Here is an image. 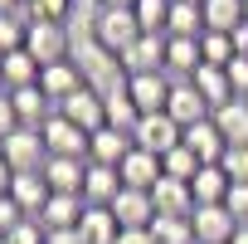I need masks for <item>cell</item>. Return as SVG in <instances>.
I'll return each mask as SVG.
<instances>
[{
    "label": "cell",
    "mask_w": 248,
    "mask_h": 244,
    "mask_svg": "<svg viewBox=\"0 0 248 244\" xmlns=\"http://www.w3.org/2000/svg\"><path fill=\"white\" fill-rule=\"evenodd\" d=\"M185 147L200 157V166H219V161H224V152H229L224 132L214 127V117H204V122H195V127H185Z\"/></svg>",
    "instance_id": "obj_14"
},
{
    "label": "cell",
    "mask_w": 248,
    "mask_h": 244,
    "mask_svg": "<svg viewBox=\"0 0 248 244\" xmlns=\"http://www.w3.org/2000/svg\"><path fill=\"white\" fill-rule=\"evenodd\" d=\"M83 176H88L83 157H49V166H44V181L54 195H83Z\"/></svg>",
    "instance_id": "obj_15"
},
{
    "label": "cell",
    "mask_w": 248,
    "mask_h": 244,
    "mask_svg": "<svg viewBox=\"0 0 248 244\" xmlns=\"http://www.w3.org/2000/svg\"><path fill=\"white\" fill-rule=\"evenodd\" d=\"M107 98V127H117V132H137V122H141V112H137V103H132V93H127V83L122 88H112V93H102Z\"/></svg>",
    "instance_id": "obj_28"
},
{
    "label": "cell",
    "mask_w": 248,
    "mask_h": 244,
    "mask_svg": "<svg viewBox=\"0 0 248 244\" xmlns=\"http://www.w3.org/2000/svg\"><path fill=\"white\" fill-rule=\"evenodd\" d=\"M132 142H137L141 152H151V157H170V152L185 142V127H180L170 112H146V117L137 122Z\"/></svg>",
    "instance_id": "obj_1"
},
{
    "label": "cell",
    "mask_w": 248,
    "mask_h": 244,
    "mask_svg": "<svg viewBox=\"0 0 248 244\" xmlns=\"http://www.w3.org/2000/svg\"><path fill=\"white\" fill-rule=\"evenodd\" d=\"M10 103H15V117H20V127H34V132L44 127V122H49L54 112H59V107L44 98V88H39V83H34V88H15V93H10Z\"/></svg>",
    "instance_id": "obj_19"
},
{
    "label": "cell",
    "mask_w": 248,
    "mask_h": 244,
    "mask_svg": "<svg viewBox=\"0 0 248 244\" xmlns=\"http://www.w3.org/2000/svg\"><path fill=\"white\" fill-rule=\"evenodd\" d=\"M10 132H20V117H15V103H10V93H0V142H5Z\"/></svg>",
    "instance_id": "obj_40"
},
{
    "label": "cell",
    "mask_w": 248,
    "mask_h": 244,
    "mask_svg": "<svg viewBox=\"0 0 248 244\" xmlns=\"http://www.w3.org/2000/svg\"><path fill=\"white\" fill-rule=\"evenodd\" d=\"M190 191H195V205H224L229 191H233V181H229L224 166H200L195 181H190Z\"/></svg>",
    "instance_id": "obj_23"
},
{
    "label": "cell",
    "mask_w": 248,
    "mask_h": 244,
    "mask_svg": "<svg viewBox=\"0 0 248 244\" xmlns=\"http://www.w3.org/2000/svg\"><path fill=\"white\" fill-rule=\"evenodd\" d=\"M44 73V64L30 54V49H10V54H0V88L15 93V88H34Z\"/></svg>",
    "instance_id": "obj_11"
},
{
    "label": "cell",
    "mask_w": 248,
    "mask_h": 244,
    "mask_svg": "<svg viewBox=\"0 0 248 244\" xmlns=\"http://www.w3.org/2000/svg\"><path fill=\"white\" fill-rule=\"evenodd\" d=\"M78 229H83L88 244H117V234H122V225H117V215L107 205H88V215H83Z\"/></svg>",
    "instance_id": "obj_29"
},
{
    "label": "cell",
    "mask_w": 248,
    "mask_h": 244,
    "mask_svg": "<svg viewBox=\"0 0 248 244\" xmlns=\"http://www.w3.org/2000/svg\"><path fill=\"white\" fill-rule=\"evenodd\" d=\"M10 186H15V171H10L5 157H0V195H10Z\"/></svg>",
    "instance_id": "obj_45"
},
{
    "label": "cell",
    "mask_w": 248,
    "mask_h": 244,
    "mask_svg": "<svg viewBox=\"0 0 248 244\" xmlns=\"http://www.w3.org/2000/svg\"><path fill=\"white\" fill-rule=\"evenodd\" d=\"M137 39H141L137 10H107V5H102V20H97V44H102V49H112V54L122 59Z\"/></svg>",
    "instance_id": "obj_5"
},
{
    "label": "cell",
    "mask_w": 248,
    "mask_h": 244,
    "mask_svg": "<svg viewBox=\"0 0 248 244\" xmlns=\"http://www.w3.org/2000/svg\"><path fill=\"white\" fill-rule=\"evenodd\" d=\"M229 83H233L238 98H248V54H238V59L229 64Z\"/></svg>",
    "instance_id": "obj_41"
},
{
    "label": "cell",
    "mask_w": 248,
    "mask_h": 244,
    "mask_svg": "<svg viewBox=\"0 0 248 244\" xmlns=\"http://www.w3.org/2000/svg\"><path fill=\"white\" fill-rule=\"evenodd\" d=\"M0 93H5V88H0Z\"/></svg>",
    "instance_id": "obj_52"
},
{
    "label": "cell",
    "mask_w": 248,
    "mask_h": 244,
    "mask_svg": "<svg viewBox=\"0 0 248 244\" xmlns=\"http://www.w3.org/2000/svg\"><path fill=\"white\" fill-rule=\"evenodd\" d=\"M214 127L224 132L229 147H248V98H233V103L214 107Z\"/></svg>",
    "instance_id": "obj_25"
},
{
    "label": "cell",
    "mask_w": 248,
    "mask_h": 244,
    "mask_svg": "<svg viewBox=\"0 0 248 244\" xmlns=\"http://www.w3.org/2000/svg\"><path fill=\"white\" fill-rule=\"evenodd\" d=\"M10 195H15V205L30 215V220H39L44 215V205H49V181H44V171H25V176H15V186H10Z\"/></svg>",
    "instance_id": "obj_21"
},
{
    "label": "cell",
    "mask_w": 248,
    "mask_h": 244,
    "mask_svg": "<svg viewBox=\"0 0 248 244\" xmlns=\"http://www.w3.org/2000/svg\"><path fill=\"white\" fill-rule=\"evenodd\" d=\"M170 78L166 73H141V78H127V93H132V103H137V112L146 117V112H166V103H170Z\"/></svg>",
    "instance_id": "obj_13"
},
{
    "label": "cell",
    "mask_w": 248,
    "mask_h": 244,
    "mask_svg": "<svg viewBox=\"0 0 248 244\" xmlns=\"http://www.w3.org/2000/svg\"><path fill=\"white\" fill-rule=\"evenodd\" d=\"M15 10H25V0H0V15H15Z\"/></svg>",
    "instance_id": "obj_46"
},
{
    "label": "cell",
    "mask_w": 248,
    "mask_h": 244,
    "mask_svg": "<svg viewBox=\"0 0 248 244\" xmlns=\"http://www.w3.org/2000/svg\"><path fill=\"white\" fill-rule=\"evenodd\" d=\"M200 5H204V0H200Z\"/></svg>",
    "instance_id": "obj_51"
},
{
    "label": "cell",
    "mask_w": 248,
    "mask_h": 244,
    "mask_svg": "<svg viewBox=\"0 0 248 244\" xmlns=\"http://www.w3.org/2000/svg\"><path fill=\"white\" fill-rule=\"evenodd\" d=\"M0 244H5V234H0Z\"/></svg>",
    "instance_id": "obj_50"
},
{
    "label": "cell",
    "mask_w": 248,
    "mask_h": 244,
    "mask_svg": "<svg viewBox=\"0 0 248 244\" xmlns=\"http://www.w3.org/2000/svg\"><path fill=\"white\" fill-rule=\"evenodd\" d=\"M233 244H248V225H243V229H238V234H233Z\"/></svg>",
    "instance_id": "obj_48"
},
{
    "label": "cell",
    "mask_w": 248,
    "mask_h": 244,
    "mask_svg": "<svg viewBox=\"0 0 248 244\" xmlns=\"http://www.w3.org/2000/svg\"><path fill=\"white\" fill-rule=\"evenodd\" d=\"M132 147H137V142H132L127 132H117V127H97V132L88 137V161H97V166H122Z\"/></svg>",
    "instance_id": "obj_16"
},
{
    "label": "cell",
    "mask_w": 248,
    "mask_h": 244,
    "mask_svg": "<svg viewBox=\"0 0 248 244\" xmlns=\"http://www.w3.org/2000/svg\"><path fill=\"white\" fill-rule=\"evenodd\" d=\"M39 88H44V98L54 103V107H63L78 88H88L83 83V73H78V64L73 59H63V64H49L44 73H39Z\"/></svg>",
    "instance_id": "obj_12"
},
{
    "label": "cell",
    "mask_w": 248,
    "mask_h": 244,
    "mask_svg": "<svg viewBox=\"0 0 248 244\" xmlns=\"http://www.w3.org/2000/svg\"><path fill=\"white\" fill-rule=\"evenodd\" d=\"M170 5L175 0H137V25H141V35H166V25H170Z\"/></svg>",
    "instance_id": "obj_32"
},
{
    "label": "cell",
    "mask_w": 248,
    "mask_h": 244,
    "mask_svg": "<svg viewBox=\"0 0 248 244\" xmlns=\"http://www.w3.org/2000/svg\"><path fill=\"white\" fill-rule=\"evenodd\" d=\"M117 191H122V171H117V166H97V161H88L83 200H88V205H112V200H117Z\"/></svg>",
    "instance_id": "obj_22"
},
{
    "label": "cell",
    "mask_w": 248,
    "mask_h": 244,
    "mask_svg": "<svg viewBox=\"0 0 248 244\" xmlns=\"http://www.w3.org/2000/svg\"><path fill=\"white\" fill-rule=\"evenodd\" d=\"M219 166L229 171V181H233V186H248V147H229Z\"/></svg>",
    "instance_id": "obj_37"
},
{
    "label": "cell",
    "mask_w": 248,
    "mask_h": 244,
    "mask_svg": "<svg viewBox=\"0 0 248 244\" xmlns=\"http://www.w3.org/2000/svg\"><path fill=\"white\" fill-rule=\"evenodd\" d=\"M200 54H204V64H209V69H229V64L238 59L233 35H219V30H204V35H200Z\"/></svg>",
    "instance_id": "obj_31"
},
{
    "label": "cell",
    "mask_w": 248,
    "mask_h": 244,
    "mask_svg": "<svg viewBox=\"0 0 248 244\" xmlns=\"http://www.w3.org/2000/svg\"><path fill=\"white\" fill-rule=\"evenodd\" d=\"M122 69H127V78L166 73V35H141L127 54H122Z\"/></svg>",
    "instance_id": "obj_10"
},
{
    "label": "cell",
    "mask_w": 248,
    "mask_h": 244,
    "mask_svg": "<svg viewBox=\"0 0 248 244\" xmlns=\"http://www.w3.org/2000/svg\"><path fill=\"white\" fill-rule=\"evenodd\" d=\"M190 229H195V244H233V234L243 225L229 215V205H195Z\"/></svg>",
    "instance_id": "obj_4"
},
{
    "label": "cell",
    "mask_w": 248,
    "mask_h": 244,
    "mask_svg": "<svg viewBox=\"0 0 248 244\" xmlns=\"http://www.w3.org/2000/svg\"><path fill=\"white\" fill-rule=\"evenodd\" d=\"M0 157L10 161V171H15V176H25V171H44V166H49L44 132H34V127H20V132H10L5 142H0Z\"/></svg>",
    "instance_id": "obj_2"
},
{
    "label": "cell",
    "mask_w": 248,
    "mask_h": 244,
    "mask_svg": "<svg viewBox=\"0 0 248 244\" xmlns=\"http://www.w3.org/2000/svg\"><path fill=\"white\" fill-rule=\"evenodd\" d=\"M5 244H49V229H44L39 220H25V225H15V229L5 234Z\"/></svg>",
    "instance_id": "obj_38"
},
{
    "label": "cell",
    "mask_w": 248,
    "mask_h": 244,
    "mask_svg": "<svg viewBox=\"0 0 248 244\" xmlns=\"http://www.w3.org/2000/svg\"><path fill=\"white\" fill-rule=\"evenodd\" d=\"M83 215H88V200L83 195H49L39 225L44 229H73V225H83Z\"/></svg>",
    "instance_id": "obj_24"
},
{
    "label": "cell",
    "mask_w": 248,
    "mask_h": 244,
    "mask_svg": "<svg viewBox=\"0 0 248 244\" xmlns=\"http://www.w3.org/2000/svg\"><path fill=\"white\" fill-rule=\"evenodd\" d=\"M117 244H156V234H151V229H122Z\"/></svg>",
    "instance_id": "obj_44"
},
{
    "label": "cell",
    "mask_w": 248,
    "mask_h": 244,
    "mask_svg": "<svg viewBox=\"0 0 248 244\" xmlns=\"http://www.w3.org/2000/svg\"><path fill=\"white\" fill-rule=\"evenodd\" d=\"M117 171H122V186H132V191H151V186L166 176L161 157H151V152H141V147H132V152H127V161H122Z\"/></svg>",
    "instance_id": "obj_17"
},
{
    "label": "cell",
    "mask_w": 248,
    "mask_h": 244,
    "mask_svg": "<svg viewBox=\"0 0 248 244\" xmlns=\"http://www.w3.org/2000/svg\"><path fill=\"white\" fill-rule=\"evenodd\" d=\"M59 112L73 122V127H83L88 137H93L97 127H107V98H102L97 88H78V93H73V98H68Z\"/></svg>",
    "instance_id": "obj_7"
},
{
    "label": "cell",
    "mask_w": 248,
    "mask_h": 244,
    "mask_svg": "<svg viewBox=\"0 0 248 244\" xmlns=\"http://www.w3.org/2000/svg\"><path fill=\"white\" fill-rule=\"evenodd\" d=\"M224 205H229V215H233V220H238V225H248V186H233V191H229V200H224Z\"/></svg>",
    "instance_id": "obj_42"
},
{
    "label": "cell",
    "mask_w": 248,
    "mask_h": 244,
    "mask_svg": "<svg viewBox=\"0 0 248 244\" xmlns=\"http://www.w3.org/2000/svg\"><path fill=\"white\" fill-rule=\"evenodd\" d=\"M25 35H30V10L0 15V54H10V49H25Z\"/></svg>",
    "instance_id": "obj_33"
},
{
    "label": "cell",
    "mask_w": 248,
    "mask_h": 244,
    "mask_svg": "<svg viewBox=\"0 0 248 244\" xmlns=\"http://www.w3.org/2000/svg\"><path fill=\"white\" fill-rule=\"evenodd\" d=\"M161 166H166V176H175V181H195V171H200V157L180 142L170 157H161Z\"/></svg>",
    "instance_id": "obj_34"
},
{
    "label": "cell",
    "mask_w": 248,
    "mask_h": 244,
    "mask_svg": "<svg viewBox=\"0 0 248 244\" xmlns=\"http://www.w3.org/2000/svg\"><path fill=\"white\" fill-rule=\"evenodd\" d=\"M25 49L49 69V64H63L73 54V39H68V25H44V20H30V35H25Z\"/></svg>",
    "instance_id": "obj_3"
},
{
    "label": "cell",
    "mask_w": 248,
    "mask_h": 244,
    "mask_svg": "<svg viewBox=\"0 0 248 244\" xmlns=\"http://www.w3.org/2000/svg\"><path fill=\"white\" fill-rule=\"evenodd\" d=\"M166 112H170V117L180 122V127H195V122H204V117H214V112H209V103L200 98V88H195L190 78L170 88V103H166Z\"/></svg>",
    "instance_id": "obj_18"
},
{
    "label": "cell",
    "mask_w": 248,
    "mask_h": 244,
    "mask_svg": "<svg viewBox=\"0 0 248 244\" xmlns=\"http://www.w3.org/2000/svg\"><path fill=\"white\" fill-rule=\"evenodd\" d=\"M30 20H44V25H63L68 10H73V0H30Z\"/></svg>",
    "instance_id": "obj_36"
},
{
    "label": "cell",
    "mask_w": 248,
    "mask_h": 244,
    "mask_svg": "<svg viewBox=\"0 0 248 244\" xmlns=\"http://www.w3.org/2000/svg\"><path fill=\"white\" fill-rule=\"evenodd\" d=\"M49 244H88V239H83V229L73 225V229H49Z\"/></svg>",
    "instance_id": "obj_43"
},
{
    "label": "cell",
    "mask_w": 248,
    "mask_h": 244,
    "mask_svg": "<svg viewBox=\"0 0 248 244\" xmlns=\"http://www.w3.org/2000/svg\"><path fill=\"white\" fill-rule=\"evenodd\" d=\"M102 5H107V10H132L137 0H102Z\"/></svg>",
    "instance_id": "obj_47"
},
{
    "label": "cell",
    "mask_w": 248,
    "mask_h": 244,
    "mask_svg": "<svg viewBox=\"0 0 248 244\" xmlns=\"http://www.w3.org/2000/svg\"><path fill=\"white\" fill-rule=\"evenodd\" d=\"M151 205H156V220H190L195 215V191H190V181L161 176L151 186Z\"/></svg>",
    "instance_id": "obj_6"
},
{
    "label": "cell",
    "mask_w": 248,
    "mask_h": 244,
    "mask_svg": "<svg viewBox=\"0 0 248 244\" xmlns=\"http://www.w3.org/2000/svg\"><path fill=\"white\" fill-rule=\"evenodd\" d=\"M204 69V54H200V39H170L166 35V73H175V83L195 78Z\"/></svg>",
    "instance_id": "obj_20"
},
{
    "label": "cell",
    "mask_w": 248,
    "mask_h": 244,
    "mask_svg": "<svg viewBox=\"0 0 248 244\" xmlns=\"http://www.w3.org/2000/svg\"><path fill=\"white\" fill-rule=\"evenodd\" d=\"M243 20H248V0H243Z\"/></svg>",
    "instance_id": "obj_49"
},
{
    "label": "cell",
    "mask_w": 248,
    "mask_h": 244,
    "mask_svg": "<svg viewBox=\"0 0 248 244\" xmlns=\"http://www.w3.org/2000/svg\"><path fill=\"white\" fill-rule=\"evenodd\" d=\"M107 210L117 215V225H122V229H151V220H156L151 191H132V186H122V191H117V200H112Z\"/></svg>",
    "instance_id": "obj_9"
},
{
    "label": "cell",
    "mask_w": 248,
    "mask_h": 244,
    "mask_svg": "<svg viewBox=\"0 0 248 244\" xmlns=\"http://www.w3.org/2000/svg\"><path fill=\"white\" fill-rule=\"evenodd\" d=\"M39 132H44L49 157H83V161H88V132H83V127H73L63 112H54Z\"/></svg>",
    "instance_id": "obj_8"
},
{
    "label": "cell",
    "mask_w": 248,
    "mask_h": 244,
    "mask_svg": "<svg viewBox=\"0 0 248 244\" xmlns=\"http://www.w3.org/2000/svg\"><path fill=\"white\" fill-rule=\"evenodd\" d=\"M243 20V0H204V30H219V35H233Z\"/></svg>",
    "instance_id": "obj_30"
},
{
    "label": "cell",
    "mask_w": 248,
    "mask_h": 244,
    "mask_svg": "<svg viewBox=\"0 0 248 244\" xmlns=\"http://www.w3.org/2000/svg\"><path fill=\"white\" fill-rule=\"evenodd\" d=\"M190 83H195V88H200V98H204V103H209V112H214V107H224V103H233V98H238V93H233V83H229V69H209V64H204V69H200V73H195V78H190Z\"/></svg>",
    "instance_id": "obj_27"
},
{
    "label": "cell",
    "mask_w": 248,
    "mask_h": 244,
    "mask_svg": "<svg viewBox=\"0 0 248 244\" xmlns=\"http://www.w3.org/2000/svg\"><path fill=\"white\" fill-rule=\"evenodd\" d=\"M151 234H156V244H195L190 220H151Z\"/></svg>",
    "instance_id": "obj_35"
},
{
    "label": "cell",
    "mask_w": 248,
    "mask_h": 244,
    "mask_svg": "<svg viewBox=\"0 0 248 244\" xmlns=\"http://www.w3.org/2000/svg\"><path fill=\"white\" fill-rule=\"evenodd\" d=\"M166 35H170V39H200V35H204V5H200V0H175Z\"/></svg>",
    "instance_id": "obj_26"
},
{
    "label": "cell",
    "mask_w": 248,
    "mask_h": 244,
    "mask_svg": "<svg viewBox=\"0 0 248 244\" xmlns=\"http://www.w3.org/2000/svg\"><path fill=\"white\" fill-rule=\"evenodd\" d=\"M25 220H30V215L15 205V195H0V234H10V229L25 225Z\"/></svg>",
    "instance_id": "obj_39"
}]
</instances>
